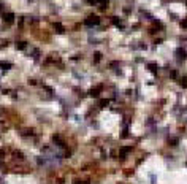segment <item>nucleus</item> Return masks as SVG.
<instances>
[{
	"mask_svg": "<svg viewBox=\"0 0 187 184\" xmlns=\"http://www.w3.org/2000/svg\"><path fill=\"white\" fill-rule=\"evenodd\" d=\"M94 24H98V17L97 16H91L87 19V26H94Z\"/></svg>",
	"mask_w": 187,
	"mask_h": 184,
	"instance_id": "f257e3e1",
	"label": "nucleus"
},
{
	"mask_svg": "<svg viewBox=\"0 0 187 184\" xmlns=\"http://www.w3.org/2000/svg\"><path fill=\"white\" fill-rule=\"evenodd\" d=\"M149 68H151V72H152V73H155V72H157V67H155L154 64H151V65H149Z\"/></svg>",
	"mask_w": 187,
	"mask_h": 184,
	"instance_id": "20e7f679",
	"label": "nucleus"
},
{
	"mask_svg": "<svg viewBox=\"0 0 187 184\" xmlns=\"http://www.w3.org/2000/svg\"><path fill=\"white\" fill-rule=\"evenodd\" d=\"M181 86H182V87H187V76H184V78L181 79Z\"/></svg>",
	"mask_w": 187,
	"mask_h": 184,
	"instance_id": "7ed1b4c3",
	"label": "nucleus"
},
{
	"mask_svg": "<svg viewBox=\"0 0 187 184\" xmlns=\"http://www.w3.org/2000/svg\"><path fill=\"white\" fill-rule=\"evenodd\" d=\"M178 56H179V59H185V51L178 49Z\"/></svg>",
	"mask_w": 187,
	"mask_h": 184,
	"instance_id": "f03ea898",
	"label": "nucleus"
},
{
	"mask_svg": "<svg viewBox=\"0 0 187 184\" xmlns=\"http://www.w3.org/2000/svg\"><path fill=\"white\" fill-rule=\"evenodd\" d=\"M181 26H182L184 29H187V19H185V21H182V22H181Z\"/></svg>",
	"mask_w": 187,
	"mask_h": 184,
	"instance_id": "39448f33",
	"label": "nucleus"
},
{
	"mask_svg": "<svg viewBox=\"0 0 187 184\" xmlns=\"http://www.w3.org/2000/svg\"><path fill=\"white\" fill-rule=\"evenodd\" d=\"M5 19H7V21H8V22H10V21H13V16H11V14H8V16H7V17H5Z\"/></svg>",
	"mask_w": 187,
	"mask_h": 184,
	"instance_id": "423d86ee",
	"label": "nucleus"
}]
</instances>
